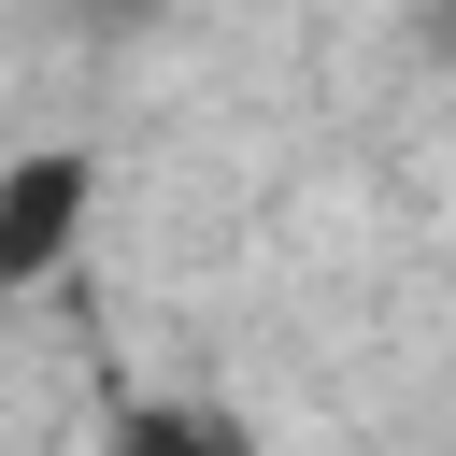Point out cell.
Instances as JSON below:
<instances>
[{
    "label": "cell",
    "instance_id": "cell-1",
    "mask_svg": "<svg viewBox=\"0 0 456 456\" xmlns=\"http://www.w3.org/2000/svg\"><path fill=\"white\" fill-rule=\"evenodd\" d=\"M86 214H100V157H86V142H28V157H0V299L43 285V271H71Z\"/></svg>",
    "mask_w": 456,
    "mask_h": 456
},
{
    "label": "cell",
    "instance_id": "cell-2",
    "mask_svg": "<svg viewBox=\"0 0 456 456\" xmlns=\"http://www.w3.org/2000/svg\"><path fill=\"white\" fill-rule=\"evenodd\" d=\"M114 456H256V428L200 413V399H157V413H128V428H114Z\"/></svg>",
    "mask_w": 456,
    "mask_h": 456
},
{
    "label": "cell",
    "instance_id": "cell-3",
    "mask_svg": "<svg viewBox=\"0 0 456 456\" xmlns=\"http://www.w3.org/2000/svg\"><path fill=\"white\" fill-rule=\"evenodd\" d=\"M428 43H442V57H456V0H428Z\"/></svg>",
    "mask_w": 456,
    "mask_h": 456
}]
</instances>
